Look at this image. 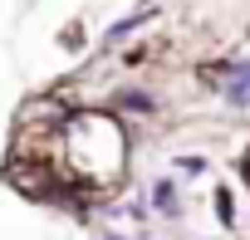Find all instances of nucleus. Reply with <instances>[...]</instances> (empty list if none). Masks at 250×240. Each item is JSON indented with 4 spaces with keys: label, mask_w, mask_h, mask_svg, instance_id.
I'll list each match as a JSON object with an SVG mask.
<instances>
[{
    "label": "nucleus",
    "mask_w": 250,
    "mask_h": 240,
    "mask_svg": "<svg viewBox=\"0 0 250 240\" xmlns=\"http://www.w3.org/2000/svg\"><path fill=\"white\" fill-rule=\"evenodd\" d=\"M128 167V133L118 113L74 108L64 123V177L74 186H113Z\"/></svg>",
    "instance_id": "nucleus-1"
},
{
    "label": "nucleus",
    "mask_w": 250,
    "mask_h": 240,
    "mask_svg": "<svg viewBox=\"0 0 250 240\" xmlns=\"http://www.w3.org/2000/svg\"><path fill=\"white\" fill-rule=\"evenodd\" d=\"M201 79H206V88H216L230 108L250 113V59H216V64L201 69Z\"/></svg>",
    "instance_id": "nucleus-2"
},
{
    "label": "nucleus",
    "mask_w": 250,
    "mask_h": 240,
    "mask_svg": "<svg viewBox=\"0 0 250 240\" xmlns=\"http://www.w3.org/2000/svg\"><path fill=\"white\" fill-rule=\"evenodd\" d=\"M113 108H123V113H138V118H152V113H157V98H152L147 88H123V93L113 98Z\"/></svg>",
    "instance_id": "nucleus-3"
},
{
    "label": "nucleus",
    "mask_w": 250,
    "mask_h": 240,
    "mask_svg": "<svg viewBox=\"0 0 250 240\" xmlns=\"http://www.w3.org/2000/svg\"><path fill=\"white\" fill-rule=\"evenodd\" d=\"M152 206H157L162 216H177V211H182V201H177V181H157V186H152Z\"/></svg>",
    "instance_id": "nucleus-4"
},
{
    "label": "nucleus",
    "mask_w": 250,
    "mask_h": 240,
    "mask_svg": "<svg viewBox=\"0 0 250 240\" xmlns=\"http://www.w3.org/2000/svg\"><path fill=\"white\" fill-rule=\"evenodd\" d=\"M216 216H221V225H235V201H230V191H221V186H216Z\"/></svg>",
    "instance_id": "nucleus-5"
},
{
    "label": "nucleus",
    "mask_w": 250,
    "mask_h": 240,
    "mask_svg": "<svg viewBox=\"0 0 250 240\" xmlns=\"http://www.w3.org/2000/svg\"><path fill=\"white\" fill-rule=\"evenodd\" d=\"M79 44H83V30L69 25V30H64V49H79Z\"/></svg>",
    "instance_id": "nucleus-6"
},
{
    "label": "nucleus",
    "mask_w": 250,
    "mask_h": 240,
    "mask_svg": "<svg viewBox=\"0 0 250 240\" xmlns=\"http://www.w3.org/2000/svg\"><path fill=\"white\" fill-rule=\"evenodd\" d=\"M245 181H250V157H245Z\"/></svg>",
    "instance_id": "nucleus-7"
},
{
    "label": "nucleus",
    "mask_w": 250,
    "mask_h": 240,
    "mask_svg": "<svg viewBox=\"0 0 250 240\" xmlns=\"http://www.w3.org/2000/svg\"><path fill=\"white\" fill-rule=\"evenodd\" d=\"M108 240H123V235H108Z\"/></svg>",
    "instance_id": "nucleus-8"
}]
</instances>
